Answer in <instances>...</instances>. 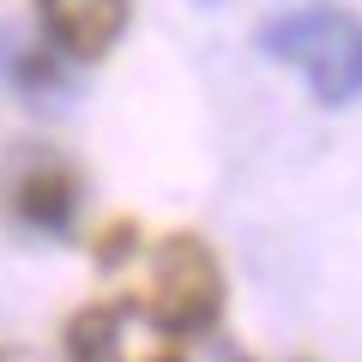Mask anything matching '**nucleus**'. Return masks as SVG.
Wrapping results in <instances>:
<instances>
[{
  "label": "nucleus",
  "instance_id": "obj_1",
  "mask_svg": "<svg viewBox=\"0 0 362 362\" xmlns=\"http://www.w3.org/2000/svg\"><path fill=\"white\" fill-rule=\"evenodd\" d=\"M259 54L308 85L314 103L344 109L362 97V18L344 6H290L259 25Z\"/></svg>",
  "mask_w": 362,
  "mask_h": 362
},
{
  "label": "nucleus",
  "instance_id": "obj_2",
  "mask_svg": "<svg viewBox=\"0 0 362 362\" xmlns=\"http://www.w3.org/2000/svg\"><path fill=\"white\" fill-rule=\"evenodd\" d=\"M223 259L211 254L206 235L194 230H169L151 242V272H145V290L133 308L169 338V344H187V338H206L223 320Z\"/></svg>",
  "mask_w": 362,
  "mask_h": 362
},
{
  "label": "nucleus",
  "instance_id": "obj_3",
  "mask_svg": "<svg viewBox=\"0 0 362 362\" xmlns=\"http://www.w3.org/2000/svg\"><path fill=\"white\" fill-rule=\"evenodd\" d=\"M37 18L49 42L73 61H103L121 37H127L133 0H37Z\"/></svg>",
  "mask_w": 362,
  "mask_h": 362
},
{
  "label": "nucleus",
  "instance_id": "obj_4",
  "mask_svg": "<svg viewBox=\"0 0 362 362\" xmlns=\"http://www.w3.org/2000/svg\"><path fill=\"white\" fill-rule=\"evenodd\" d=\"M78 194L85 187H78V169L66 157H30L13 175V187H6V206H13V218L25 230L61 235L73 223V211H78Z\"/></svg>",
  "mask_w": 362,
  "mask_h": 362
},
{
  "label": "nucleus",
  "instance_id": "obj_5",
  "mask_svg": "<svg viewBox=\"0 0 362 362\" xmlns=\"http://www.w3.org/2000/svg\"><path fill=\"white\" fill-rule=\"evenodd\" d=\"M121 320H127V302L121 296L85 302L61 326V356L66 362H121Z\"/></svg>",
  "mask_w": 362,
  "mask_h": 362
},
{
  "label": "nucleus",
  "instance_id": "obj_6",
  "mask_svg": "<svg viewBox=\"0 0 362 362\" xmlns=\"http://www.w3.org/2000/svg\"><path fill=\"white\" fill-rule=\"evenodd\" d=\"M90 254H97V266H121L127 254H139V223L133 218H109L103 230H97V242H90Z\"/></svg>",
  "mask_w": 362,
  "mask_h": 362
},
{
  "label": "nucleus",
  "instance_id": "obj_7",
  "mask_svg": "<svg viewBox=\"0 0 362 362\" xmlns=\"http://www.w3.org/2000/svg\"><path fill=\"white\" fill-rule=\"evenodd\" d=\"M145 362H187V356H181V344H163V350H151Z\"/></svg>",
  "mask_w": 362,
  "mask_h": 362
},
{
  "label": "nucleus",
  "instance_id": "obj_8",
  "mask_svg": "<svg viewBox=\"0 0 362 362\" xmlns=\"http://www.w3.org/2000/svg\"><path fill=\"white\" fill-rule=\"evenodd\" d=\"M0 362H30V350L25 344H0Z\"/></svg>",
  "mask_w": 362,
  "mask_h": 362
}]
</instances>
